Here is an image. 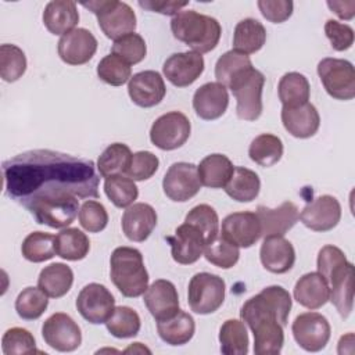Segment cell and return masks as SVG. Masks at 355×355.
<instances>
[{
    "label": "cell",
    "mask_w": 355,
    "mask_h": 355,
    "mask_svg": "<svg viewBox=\"0 0 355 355\" xmlns=\"http://www.w3.org/2000/svg\"><path fill=\"white\" fill-rule=\"evenodd\" d=\"M132 351H133V352H136V351H140V352H144V351H146V352H150L146 347H141V343H135L133 345H130L129 348L125 349V352H132Z\"/></svg>",
    "instance_id": "obj_57"
},
{
    "label": "cell",
    "mask_w": 355,
    "mask_h": 355,
    "mask_svg": "<svg viewBox=\"0 0 355 355\" xmlns=\"http://www.w3.org/2000/svg\"><path fill=\"white\" fill-rule=\"evenodd\" d=\"M280 116L284 129L297 139L312 137L320 125L319 112L309 101L294 107H283Z\"/></svg>",
    "instance_id": "obj_25"
},
{
    "label": "cell",
    "mask_w": 355,
    "mask_h": 355,
    "mask_svg": "<svg viewBox=\"0 0 355 355\" xmlns=\"http://www.w3.org/2000/svg\"><path fill=\"white\" fill-rule=\"evenodd\" d=\"M225 280L214 273H196L187 290V302L193 312L208 315L220 308L225 301Z\"/></svg>",
    "instance_id": "obj_7"
},
{
    "label": "cell",
    "mask_w": 355,
    "mask_h": 355,
    "mask_svg": "<svg viewBox=\"0 0 355 355\" xmlns=\"http://www.w3.org/2000/svg\"><path fill=\"white\" fill-rule=\"evenodd\" d=\"M202 186L209 189L225 187L233 175L234 166L225 154H209L197 166Z\"/></svg>",
    "instance_id": "obj_29"
},
{
    "label": "cell",
    "mask_w": 355,
    "mask_h": 355,
    "mask_svg": "<svg viewBox=\"0 0 355 355\" xmlns=\"http://www.w3.org/2000/svg\"><path fill=\"white\" fill-rule=\"evenodd\" d=\"M189 1H158V0H148V1H139V6L147 8L154 12H159L164 15H176L180 12V8L186 7Z\"/></svg>",
    "instance_id": "obj_55"
},
{
    "label": "cell",
    "mask_w": 355,
    "mask_h": 355,
    "mask_svg": "<svg viewBox=\"0 0 355 355\" xmlns=\"http://www.w3.org/2000/svg\"><path fill=\"white\" fill-rule=\"evenodd\" d=\"M300 219L305 227L313 232H329L341 219V205L336 197L323 194L302 208Z\"/></svg>",
    "instance_id": "obj_14"
},
{
    "label": "cell",
    "mask_w": 355,
    "mask_h": 355,
    "mask_svg": "<svg viewBox=\"0 0 355 355\" xmlns=\"http://www.w3.org/2000/svg\"><path fill=\"white\" fill-rule=\"evenodd\" d=\"M97 76L107 85L122 86L132 78L130 65L114 53L103 57L97 65Z\"/></svg>",
    "instance_id": "obj_45"
},
{
    "label": "cell",
    "mask_w": 355,
    "mask_h": 355,
    "mask_svg": "<svg viewBox=\"0 0 355 355\" xmlns=\"http://www.w3.org/2000/svg\"><path fill=\"white\" fill-rule=\"evenodd\" d=\"M172 258L175 262L180 265H191L200 259L204 254L205 248V237L204 234L193 225L183 223L176 227L175 233L166 237Z\"/></svg>",
    "instance_id": "obj_15"
},
{
    "label": "cell",
    "mask_w": 355,
    "mask_h": 355,
    "mask_svg": "<svg viewBox=\"0 0 355 355\" xmlns=\"http://www.w3.org/2000/svg\"><path fill=\"white\" fill-rule=\"evenodd\" d=\"M157 330L162 341L169 345H183L189 343L196 331V323L190 313L180 311L166 320L157 322Z\"/></svg>",
    "instance_id": "obj_32"
},
{
    "label": "cell",
    "mask_w": 355,
    "mask_h": 355,
    "mask_svg": "<svg viewBox=\"0 0 355 355\" xmlns=\"http://www.w3.org/2000/svg\"><path fill=\"white\" fill-rule=\"evenodd\" d=\"M55 236L46 232H32L29 233L21 245L22 257L29 262H44L55 255L54 247Z\"/></svg>",
    "instance_id": "obj_39"
},
{
    "label": "cell",
    "mask_w": 355,
    "mask_h": 355,
    "mask_svg": "<svg viewBox=\"0 0 355 355\" xmlns=\"http://www.w3.org/2000/svg\"><path fill=\"white\" fill-rule=\"evenodd\" d=\"M255 214L259 219L263 237L284 236L300 219L298 208L291 201H284L277 208L258 205Z\"/></svg>",
    "instance_id": "obj_23"
},
{
    "label": "cell",
    "mask_w": 355,
    "mask_h": 355,
    "mask_svg": "<svg viewBox=\"0 0 355 355\" xmlns=\"http://www.w3.org/2000/svg\"><path fill=\"white\" fill-rule=\"evenodd\" d=\"M107 330L116 338L135 337L141 326L139 313L130 306H115L114 312L105 322Z\"/></svg>",
    "instance_id": "obj_41"
},
{
    "label": "cell",
    "mask_w": 355,
    "mask_h": 355,
    "mask_svg": "<svg viewBox=\"0 0 355 355\" xmlns=\"http://www.w3.org/2000/svg\"><path fill=\"white\" fill-rule=\"evenodd\" d=\"M171 31L178 40L200 54L214 50L222 35V28L216 18L194 10L178 12L171 21Z\"/></svg>",
    "instance_id": "obj_3"
},
{
    "label": "cell",
    "mask_w": 355,
    "mask_h": 355,
    "mask_svg": "<svg viewBox=\"0 0 355 355\" xmlns=\"http://www.w3.org/2000/svg\"><path fill=\"white\" fill-rule=\"evenodd\" d=\"M229 105L227 87L219 82H208L200 86L193 96V108L201 119L220 118Z\"/></svg>",
    "instance_id": "obj_21"
},
{
    "label": "cell",
    "mask_w": 355,
    "mask_h": 355,
    "mask_svg": "<svg viewBox=\"0 0 355 355\" xmlns=\"http://www.w3.org/2000/svg\"><path fill=\"white\" fill-rule=\"evenodd\" d=\"M55 254L67 261H80L90 250L89 237L78 227H64L54 240Z\"/></svg>",
    "instance_id": "obj_34"
},
{
    "label": "cell",
    "mask_w": 355,
    "mask_h": 355,
    "mask_svg": "<svg viewBox=\"0 0 355 355\" xmlns=\"http://www.w3.org/2000/svg\"><path fill=\"white\" fill-rule=\"evenodd\" d=\"M128 93L136 105L150 108L164 100L166 87L164 78L157 71H141L129 79Z\"/></svg>",
    "instance_id": "obj_19"
},
{
    "label": "cell",
    "mask_w": 355,
    "mask_h": 355,
    "mask_svg": "<svg viewBox=\"0 0 355 355\" xmlns=\"http://www.w3.org/2000/svg\"><path fill=\"white\" fill-rule=\"evenodd\" d=\"M58 55L69 65H83L89 62L96 50L97 39L85 28H75L58 40Z\"/></svg>",
    "instance_id": "obj_17"
},
{
    "label": "cell",
    "mask_w": 355,
    "mask_h": 355,
    "mask_svg": "<svg viewBox=\"0 0 355 355\" xmlns=\"http://www.w3.org/2000/svg\"><path fill=\"white\" fill-rule=\"evenodd\" d=\"M283 141L272 133H262L257 136L248 148L250 158L261 166H273L283 155Z\"/></svg>",
    "instance_id": "obj_38"
},
{
    "label": "cell",
    "mask_w": 355,
    "mask_h": 355,
    "mask_svg": "<svg viewBox=\"0 0 355 355\" xmlns=\"http://www.w3.org/2000/svg\"><path fill=\"white\" fill-rule=\"evenodd\" d=\"M266 40L265 26L254 18H244L237 22L233 33V50L243 54L259 51Z\"/></svg>",
    "instance_id": "obj_31"
},
{
    "label": "cell",
    "mask_w": 355,
    "mask_h": 355,
    "mask_svg": "<svg viewBox=\"0 0 355 355\" xmlns=\"http://www.w3.org/2000/svg\"><path fill=\"white\" fill-rule=\"evenodd\" d=\"M132 155L133 154L126 144H110L97 159V169L100 176L110 178L115 175H126Z\"/></svg>",
    "instance_id": "obj_36"
},
{
    "label": "cell",
    "mask_w": 355,
    "mask_h": 355,
    "mask_svg": "<svg viewBox=\"0 0 355 355\" xmlns=\"http://www.w3.org/2000/svg\"><path fill=\"white\" fill-rule=\"evenodd\" d=\"M191 132L189 118L180 111H171L158 116L150 129L151 143L164 151L182 147Z\"/></svg>",
    "instance_id": "obj_9"
},
{
    "label": "cell",
    "mask_w": 355,
    "mask_h": 355,
    "mask_svg": "<svg viewBox=\"0 0 355 355\" xmlns=\"http://www.w3.org/2000/svg\"><path fill=\"white\" fill-rule=\"evenodd\" d=\"M47 294L39 287L24 288L15 300V311L25 320L39 319L47 309Z\"/></svg>",
    "instance_id": "obj_43"
},
{
    "label": "cell",
    "mask_w": 355,
    "mask_h": 355,
    "mask_svg": "<svg viewBox=\"0 0 355 355\" xmlns=\"http://www.w3.org/2000/svg\"><path fill=\"white\" fill-rule=\"evenodd\" d=\"M329 283L319 272L305 273L294 287V300L308 309H319L329 301Z\"/></svg>",
    "instance_id": "obj_27"
},
{
    "label": "cell",
    "mask_w": 355,
    "mask_h": 355,
    "mask_svg": "<svg viewBox=\"0 0 355 355\" xmlns=\"http://www.w3.org/2000/svg\"><path fill=\"white\" fill-rule=\"evenodd\" d=\"M42 336L49 347L60 352L75 351L82 344L80 327L64 312H55L44 320Z\"/></svg>",
    "instance_id": "obj_11"
},
{
    "label": "cell",
    "mask_w": 355,
    "mask_h": 355,
    "mask_svg": "<svg viewBox=\"0 0 355 355\" xmlns=\"http://www.w3.org/2000/svg\"><path fill=\"white\" fill-rule=\"evenodd\" d=\"M263 268L272 273H286L295 262V250L283 236H268L259 250Z\"/></svg>",
    "instance_id": "obj_26"
},
{
    "label": "cell",
    "mask_w": 355,
    "mask_h": 355,
    "mask_svg": "<svg viewBox=\"0 0 355 355\" xmlns=\"http://www.w3.org/2000/svg\"><path fill=\"white\" fill-rule=\"evenodd\" d=\"M111 53L116 54L125 60L129 65L139 64L144 60L147 53V46L144 39L139 33H129L116 40H114Z\"/></svg>",
    "instance_id": "obj_48"
},
{
    "label": "cell",
    "mask_w": 355,
    "mask_h": 355,
    "mask_svg": "<svg viewBox=\"0 0 355 355\" xmlns=\"http://www.w3.org/2000/svg\"><path fill=\"white\" fill-rule=\"evenodd\" d=\"M1 348L6 355H19L39 352L32 333L22 327L8 329L1 340Z\"/></svg>",
    "instance_id": "obj_49"
},
{
    "label": "cell",
    "mask_w": 355,
    "mask_h": 355,
    "mask_svg": "<svg viewBox=\"0 0 355 355\" xmlns=\"http://www.w3.org/2000/svg\"><path fill=\"white\" fill-rule=\"evenodd\" d=\"M204 257L212 265L222 269H229L237 263L240 250L234 243H232L222 234H218L205 245Z\"/></svg>",
    "instance_id": "obj_42"
},
{
    "label": "cell",
    "mask_w": 355,
    "mask_h": 355,
    "mask_svg": "<svg viewBox=\"0 0 355 355\" xmlns=\"http://www.w3.org/2000/svg\"><path fill=\"white\" fill-rule=\"evenodd\" d=\"M72 283L73 272L62 262L50 263L49 266L43 268L37 279V287L50 298L64 297L71 290Z\"/></svg>",
    "instance_id": "obj_30"
},
{
    "label": "cell",
    "mask_w": 355,
    "mask_h": 355,
    "mask_svg": "<svg viewBox=\"0 0 355 355\" xmlns=\"http://www.w3.org/2000/svg\"><path fill=\"white\" fill-rule=\"evenodd\" d=\"M201 186L197 166L191 162L172 164L162 180L165 196L175 202L189 201L200 191Z\"/></svg>",
    "instance_id": "obj_13"
},
{
    "label": "cell",
    "mask_w": 355,
    "mask_h": 355,
    "mask_svg": "<svg viewBox=\"0 0 355 355\" xmlns=\"http://www.w3.org/2000/svg\"><path fill=\"white\" fill-rule=\"evenodd\" d=\"M220 352L225 355H245L248 352V333L244 322L227 319L219 330Z\"/></svg>",
    "instance_id": "obj_37"
},
{
    "label": "cell",
    "mask_w": 355,
    "mask_h": 355,
    "mask_svg": "<svg viewBox=\"0 0 355 355\" xmlns=\"http://www.w3.org/2000/svg\"><path fill=\"white\" fill-rule=\"evenodd\" d=\"M265 76L261 71L250 67L239 72L229 83L237 105L236 114L241 121H257L262 114V90Z\"/></svg>",
    "instance_id": "obj_5"
},
{
    "label": "cell",
    "mask_w": 355,
    "mask_h": 355,
    "mask_svg": "<svg viewBox=\"0 0 355 355\" xmlns=\"http://www.w3.org/2000/svg\"><path fill=\"white\" fill-rule=\"evenodd\" d=\"M104 191L110 201L118 208H128L139 196V189L135 180L126 175L105 178Z\"/></svg>",
    "instance_id": "obj_40"
},
{
    "label": "cell",
    "mask_w": 355,
    "mask_h": 355,
    "mask_svg": "<svg viewBox=\"0 0 355 355\" xmlns=\"http://www.w3.org/2000/svg\"><path fill=\"white\" fill-rule=\"evenodd\" d=\"M347 258L345 254L336 245H324L320 248L319 254H318V272L327 279L330 276V273L338 268L340 265L345 263Z\"/></svg>",
    "instance_id": "obj_54"
},
{
    "label": "cell",
    "mask_w": 355,
    "mask_h": 355,
    "mask_svg": "<svg viewBox=\"0 0 355 355\" xmlns=\"http://www.w3.org/2000/svg\"><path fill=\"white\" fill-rule=\"evenodd\" d=\"M277 93L283 107H294L309 100L311 86L302 73L287 72L279 80Z\"/></svg>",
    "instance_id": "obj_35"
},
{
    "label": "cell",
    "mask_w": 355,
    "mask_h": 355,
    "mask_svg": "<svg viewBox=\"0 0 355 355\" xmlns=\"http://www.w3.org/2000/svg\"><path fill=\"white\" fill-rule=\"evenodd\" d=\"M110 275L114 286L128 298H136L148 287V272L143 255L133 247H116L110 258Z\"/></svg>",
    "instance_id": "obj_4"
},
{
    "label": "cell",
    "mask_w": 355,
    "mask_h": 355,
    "mask_svg": "<svg viewBox=\"0 0 355 355\" xmlns=\"http://www.w3.org/2000/svg\"><path fill=\"white\" fill-rule=\"evenodd\" d=\"M324 33L336 51L348 50L354 43V29L336 19H327L324 24Z\"/></svg>",
    "instance_id": "obj_52"
},
{
    "label": "cell",
    "mask_w": 355,
    "mask_h": 355,
    "mask_svg": "<svg viewBox=\"0 0 355 355\" xmlns=\"http://www.w3.org/2000/svg\"><path fill=\"white\" fill-rule=\"evenodd\" d=\"M121 226L122 232L130 241L141 243L150 237L157 226V212L150 204H132L125 209Z\"/></svg>",
    "instance_id": "obj_24"
},
{
    "label": "cell",
    "mask_w": 355,
    "mask_h": 355,
    "mask_svg": "<svg viewBox=\"0 0 355 355\" xmlns=\"http://www.w3.org/2000/svg\"><path fill=\"white\" fill-rule=\"evenodd\" d=\"M223 189L230 198L239 202H250L258 197L261 180L254 171L244 166H236Z\"/></svg>",
    "instance_id": "obj_33"
},
{
    "label": "cell",
    "mask_w": 355,
    "mask_h": 355,
    "mask_svg": "<svg viewBox=\"0 0 355 355\" xmlns=\"http://www.w3.org/2000/svg\"><path fill=\"white\" fill-rule=\"evenodd\" d=\"M220 234L237 247L248 248L261 239L262 230L255 212L241 211L233 212L222 220Z\"/></svg>",
    "instance_id": "obj_18"
},
{
    "label": "cell",
    "mask_w": 355,
    "mask_h": 355,
    "mask_svg": "<svg viewBox=\"0 0 355 355\" xmlns=\"http://www.w3.org/2000/svg\"><path fill=\"white\" fill-rule=\"evenodd\" d=\"M143 301L157 320H166L179 312V295L172 282L158 279L144 291Z\"/></svg>",
    "instance_id": "obj_20"
},
{
    "label": "cell",
    "mask_w": 355,
    "mask_h": 355,
    "mask_svg": "<svg viewBox=\"0 0 355 355\" xmlns=\"http://www.w3.org/2000/svg\"><path fill=\"white\" fill-rule=\"evenodd\" d=\"M76 309L89 323L101 324L105 323L114 312L115 298L105 286L89 283L76 297Z\"/></svg>",
    "instance_id": "obj_10"
},
{
    "label": "cell",
    "mask_w": 355,
    "mask_h": 355,
    "mask_svg": "<svg viewBox=\"0 0 355 355\" xmlns=\"http://www.w3.org/2000/svg\"><path fill=\"white\" fill-rule=\"evenodd\" d=\"M97 17L103 33L112 40L133 33L136 29V14L128 3L118 0H96L82 3Z\"/></svg>",
    "instance_id": "obj_6"
},
{
    "label": "cell",
    "mask_w": 355,
    "mask_h": 355,
    "mask_svg": "<svg viewBox=\"0 0 355 355\" xmlns=\"http://www.w3.org/2000/svg\"><path fill=\"white\" fill-rule=\"evenodd\" d=\"M318 75L330 97L343 101L355 97V71L348 60L323 58L318 64Z\"/></svg>",
    "instance_id": "obj_8"
},
{
    "label": "cell",
    "mask_w": 355,
    "mask_h": 355,
    "mask_svg": "<svg viewBox=\"0 0 355 355\" xmlns=\"http://www.w3.org/2000/svg\"><path fill=\"white\" fill-rule=\"evenodd\" d=\"M263 18L273 24H282L287 21L291 14L294 4L290 0H259L257 3Z\"/></svg>",
    "instance_id": "obj_53"
},
{
    "label": "cell",
    "mask_w": 355,
    "mask_h": 355,
    "mask_svg": "<svg viewBox=\"0 0 355 355\" xmlns=\"http://www.w3.org/2000/svg\"><path fill=\"white\" fill-rule=\"evenodd\" d=\"M252 67V62L247 54L236 50L226 51L222 54L215 64V78L223 86H229L230 80L241 71Z\"/></svg>",
    "instance_id": "obj_46"
},
{
    "label": "cell",
    "mask_w": 355,
    "mask_h": 355,
    "mask_svg": "<svg viewBox=\"0 0 355 355\" xmlns=\"http://www.w3.org/2000/svg\"><path fill=\"white\" fill-rule=\"evenodd\" d=\"M291 331L295 343L302 349L318 352L329 343L331 329L323 315L318 312H305L294 319Z\"/></svg>",
    "instance_id": "obj_12"
},
{
    "label": "cell",
    "mask_w": 355,
    "mask_h": 355,
    "mask_svg": "<svg viewBox=\"0 0 355 355\" xmlns=\"http://www.w3.org/2000/svg\"><path fill=\"white\" fill-rule=\"evenodd\" d=\"M327 7L341 19H352L355 15V1H327Z\"/></svg>",
    "instance_id": "obj_56"
},
{
    "label": "cell",
    "mask_w": 355,
    "mask_h": 355,
    "mask_svg": "<svg viewBox=\"0 0 355 355\" xmlns=\"http://www.w3.org/2000/svg\"><path fill=\"white\" fill-rule=\"evenodd\" d=\"M79 223L89 233H98L105 229L108 223V214L105 207L94 200H87L79 209Z\"/></svg>",
    "instance_id": "obj_50"
},
{
    "label": "cell",
    "mask_w": 355,
    "mask_h": 355,
    "mask_svg": "<svg viewBox=\"0 0 355 355\" xmlns=\"http://www.w3.org/2000/svg\"><path fill=\"white\" fill-rule=\"evenodd\" d=\"M204 71V57L196 51H183L169 55L162 72L165 78L176 87H186L194 83Z\"/></svg>",
    "instance_id": "obj_16"
},
{
    "label": "cell",
    "mask_w": 355,
    "mask_h": 355,
    "mask_svg": "<svg viewBox=\"0 0 355 355\" xmlns=\"http://www.w3.org/2000/svg\"><path fill=\"white\" fill-rule=\"evenodd\" d=\"M326 282L330 287L329 301H331L343 319L348 318L354 306V265L347 261L336 268Z\"/></svg>",
    "instance_id": "obj_22"
},
{
    "label": "cell",
    "mask_w": 355,
    "mask_h": 355,
    "mask_svg": "<svg viewBox=\"0 0 355 355\" xmlns=\"http://www.w3.org/2000/svg\"><path fill=\"white\" fill-rule=\"evenodd\" d=\"M6 194L29 214L40 205L98 198L94 162L53 150H29L3 162Z\"/></svg>",
    "instance_id": "obj_1"
},
{
    "label": "cell",
    "mask_w": 355,
    "mask_h": 355,
    "mask_svg": "<svg viewBox=\"0 0 355 355\" xmlns=\"http://www.w3.org/2000/svg\"><path fill=\"white\" fill-rule=\"evenodd\" d=\"M291 305V295L282 286L265 287L243 304L240 316L254 334L255 355L280 354Z\"/></svg>",
    "instance_id": "obj_2"
},
{
    "label": "cell",
    "mask_w": 355,
    "mask_h": 355,
    "mask_svg": "<svg viewBox=\"0 0 355 355\" xmlns=\"http://www.w3.org/2000/svg\"><path fill=\"white\" fill-rule=\"evenodd\" d=\"M43 24L53 35H65L75 29L79 22V12L75 1L54 0L46 4L43 11Z\"/></svg>",
    "instance_id": "obj_28"
},
{
    "label": "cell",
    "mask_w": 355,
    "mask_h": 355,
    "mask_svg": "<svg viewBox=\"0 0 355 355\" xmlns=\"http://www.w3.org/2000/svg\"><path fill=\"white\" fill-rule=\"evenodd\" d=\"M159 159L151 151H137L132 155L130 164L126 171V176L135 182L150 179L158 169Z\"/></svg>",
    "instance_id": "obj_51"
},
{
    "label": "cell",
    "mask_w": 355,
    "mask_h": 355,
    "mask_svg": "<svg viewBox=\"0 0 355 355\" xmlns=\"http://www.w3.org/2000/svg\"><path fill=\"white\" fill-rule=\"evenodd\" d=\"M184 222L196 226L204 234L207 244L219 234L218 214L208 204H200V205H196L194 208H191L189 211V214L186 215Z\"/></svg>",
    "instance_id": "obj_47"
},
{
    "label": "cell",
    "mask_w": 355,
    "mask_h": 355,
    "mask_svg": "<svg viewBox=\"0 0 355 355\" xmlns=\"http://www.w3.org/2000/svg\"><path fill=\"white\" fill-rule=\"evenodd\" d=\"M26 71L25 53L15 44L0 46V76L4 82L18 80Z\"/></svg>",
    "instance_id": "obj_44"
}]
</instances>
